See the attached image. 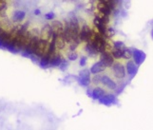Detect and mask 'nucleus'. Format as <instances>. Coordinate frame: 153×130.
Segmentation results:
<instances>
[{
	"mask_svg": "<svg viewBox=\"0 0 153 130\" xmlns=\"http://www.w3.org/2000/svg\"><path fill=\"white\" fill-rule=\"evenodd\" d=\"M48 49H49V41H46L40 38L33 54L37 57H42L44 54L48 52Z\"/></svg>",
	"mask_w": 153,
	"mask_h": 130,
	"instance_id": "obj_2",
	"label": "nucleus"
},
{
	"mask_svg": "<svg viewBox=\"0 0 153 130\" xmlns=\"http://www.w3.org/2000/svg\"><path fill=\"white\" fill-rule=\"evenodd\" d=\"M98 100H99L100 103H102V105H105V106H111V105H117L118 103L117 98H116L115 95H112V94L105 95V94L100 99H98Z\"/></svg>",
	"mask_w": 153,
	"mask_h": 130,
	"instance_id": "obj_6",
	"label": "nucleus"
},
{
	"mask_svg": "<svg viewBox=\"0 0 153 130\" xmlns=\"http://www.w3.org/2000/svg\"><path fill=\"white\" fill-rule=\"evenodd\" d=\"M113 47L115 49H124L125 48V44L121 41H117V42H114Z\"/></svg>",
	"mask_w": 153,
	"mask_h": 130,
	"instance_id": "obj_26",
	"label": "nucleus"
},
{
	"mask_svg": "<svg viewBox=\"0 0 153 130\" xmlns=\"http://www.w3.org/2000/svg\"><path fill=\"white\" fill-rule=\"evenodd\" d=\"M51 27L52 30V32L59 35L63 33V30H64V26L60 21H56V20H53L51 24Z\"/></svg>",
	"mask_w": 153,
	"mask_h": 130,
	"instance_id": "obj_11",
	"label": "nucleus"
},
{
	"mask_svg": "<svg viewBox=\"0 0 153 130\" xmlns=\"http://www.w3.org/2000/svg\"><path fill=\"white\" fill-rule=\"evenodd\" d=\"M77 81L79 85L82 86H88L91 84V71L88 69H84L79 72V75L77 78Z\"/></svg>",
	"mask_w": 153,
	"mask_h": 130,
	"instance_id": "obj_1",
	"label": "nucleus"
},
{
	"mask_svg": "<svg viewBox=\"0 0 153 130\" xmlns=\"http://www.w3.org/2000/svg\"><path fill=\"white\" fill-rule=\"evenodd\" d=\"M131 57H132V51H131L129 49L124 48V49H123V57H122V58H125V59H130Z\"/></svg>",
	"mask_w": 153,
	"mask_h": 130,
	"instance_id": "obj_23",
	"label": "nucleus"
},
{
	"mask_svg": "<svg viewBox=\"0 0 153 130\" xmlns=\"http://www.w3.org/2000/svg\"><path fill=\"white\" fill-rule=\"evenodd\" d=\"M77 76H73V75H70L65 78V80L68 81V82H71V81H74V80H77Z\"/></svg>",
	"mask_w": 153,
	"mask_h": 130,
	"instance_id": "obj_29",
	"label": "nucleus"
},
{
	"mask_svg": "<svg viewBox=\"0 0 153 130\" xmlns=\"http://www.w3.org/2000/svg\"><path fill=\"white\" fill-rule=\"evenodd\" d=\"M101 83L105 87H108L110 90H115L116 88H117L116 83L114 81H112V79H110L108 75H102L101 76Z\"/></svg>",
	"mask_w": 153,
	"mask_h": 130,
	"instance_id": "obj_7",
	"label": "nucleus"
},
{
	"mask_svg": "<svg viewBox=\"0 0 153 130\" xmlns=\"http://www.w3.org/2000/svg\"><path fill=\"white\" fill-rule=\"evenodd\" d=\"M107 67H105L101 62H98V63L96 64H94L92 66H91V74H97V73H100V72H102L104 71Z\"/></svg>",
	"mask_w": 153,
	"mask_h": 130,
	"instance_id": "obj_13",
	"label": "nucleus"
},
{
	"mask_svg": "<svg viewBox=\"0 0 153 130\" xmlns=\"http://www.w3.org/2000/svg\"><path fill=\"white\" fill-rule=\"evenodd\" d=\"M112 72L113 75L117 79H124L126 77V69L121 63H113L112 64Z\"/></svg>",
	"mask_w": 153,
	"mask_h": 130,
	"instance_id": "obj_4",
	"label": "nucleus"
},
{
	"mask_svg": "<svg viewBox=\"0 0 153 130\" xmlns=\"http://www.w3.org/2000/svg\"><path fill=\"white\" fill-rule=\"evenodd\" d=\"M26 13L24 11H16L13 15V20L15 22H20L25 18Z\"/></svg>",
	"mask_w": 153,
	"mask_h": 130,
	"instance_id": "obj_20",
	"label": "nucleus"
},
{
	"mask_svg": "<svg viewBox=\"0 0 153 130\" xmlns=\"http://www.w3.org/2000/svg\"><path fill=\"white\" fill-rule=\"evenodd\" d=\"M77 57H78V55H77V53L74 52V51H71V52L68 53V59L71 61H75L77 59Z\"/></svg>",
	"mask_w": 153,
	"mask_h": 130,
	"instance_id": "obj_27",
	"label": "nucleus"
},
{
	"mask_svg": "<svg viewBox=\"0 0 153 130\" xmlns=\"http://www.w3.org/2000/svg\"><path fill=\"white\" fill-rule=\"evenodd\" d=\"M59 66V69L62 70V71H66L67 70V69L68 67V63L67 62V60H62V62H61V64L58 66Z\"/></svg>",
	"mask_w": 153,
	"mask_h": 130,
	"instance_id": "obj_25",
	"label": "nucleus"
},
{
	"mask_svg": "<svg viewBox=\"0 0 153 130\" xmlns=\"http://www.w3.org/2000/svg\"><path fill=\"white\" fill-rule=\"evenodd\" d=\"M132 55H133V58L135 61V64L137 66H140L143 64V62L145 61L146 56L144 51H142L140 49H134L132 52Z\"/></svg>",
	"mask_w": 153,
	"mask_h": 130,
	"instance_id": "obj_8",
	"label": "nucleus"
},
{
	"mask_svg": "<svg viewBox=\"0 0 153 130\" xmlns=\"http://www.w3.org/2000/svg\"><path fill=\"white\" fill-rule=\"evenodd\" d=\"M126 70H128V74L133 77L137 72V66H135V63L132 61H128L126 64Z\"/></svg>",
	"mask_w": 153,
	"mask_h": 130,
	"instance_id": "obj_17",
	"label": "nucleus"
},
{
	"mask_svg": "<svg viewBox=\"0 0 153 130\" xmlns=\"http://www.w3.org/2000/svg\"><path fill=\"white\" fill-rule=\"evenodd\" d=\"M65 45H66V41L63 37L62 34L59 35H56L55 37V49H62L65 48Z\"/></svg>",
	"mask_w": 153,
	"mask_h": 130,
	"instance_id": "obj_15",
	"label": "nucleus"
},
{
	"mask_svg": "<svg viewBox=\"0 0 153 130\" xmlns=\"http://www.w3.org/2000/svg\"><path fill=\"white\" fill-rule=\"evenodd\" d=\"M91 36H92V30L89 29V27L87 25L83 26L82 29H80V30H79L78 37L80 41H83V42H88V41L91 40Z\"/></svg>",
	"mask_w": 153,
	"mask_h": 130,
	"instance_id": "obj_3",
	"label": "nucleus"
},
{
	"mask_svg": "<svg viewBox=\"0 0 153 130\" xmlns=\"http://www.w3.org/2000/svg\"><path fill=\"white\" fill-rule=\"evenodd\" d=\"M100 62L105 66V67H110L114 63V58L111 54V52H108V50L101 52V56H100Z\"/></svg>",
	"mask_w": 153,
	"mask_h": 130,
	"instance_id": "obj_5",
	"label": "nucleus"
},
{
	"mask_svg": "<svg viewBox=\"0 0 153 130\" xmlns=\"http://www.w3.org/2000/svg\"><path fill=\"white\" fill-rule=\"evenodd\" d=\"M86 51L91 57H95L99 53L98 50L96 49V48L94 47V45L91 42V41H88L87 46H86Z\"/></svg>",
	"mask_w": 153,
	"mask_h": 130,
	"instance_id": "obj_14",
	"label": "nucleus"
},
{
	"mask_svg": "<svg viewBox=\"0 0 153 130\" xmlns=\"http://www.w3.org/2000/svg\"><path fill=\"white\" fill-rule=\"evenodd\" d=\"M51 35H52V30H51V25H49V24L45 25L41 32V39L46 40V41H50L51 39Z\"/></svg>",
	"mask_w": 153,
	"mask_h": 130,
	"instance_id": "obj_9",
	"label": "nucleus"
},
{
	"mask_svg": "<svg viewBox=\"0 0 153 130\" xmlns=\"http://www.w3.org/2000/svg\"><path fill=\"white\" fill-rule=\"evenodd\" d=\"M111 54L113 58L115 59H120L123 57V49H111Z\"/></svg>",
	"mask_w": 153,
	"mask_h": 130,
	"instance_id": "obj_22",
	"label": "nucleus"
},
{
	"mask_svg": "<svg viewBox=\"0 0 153 130\" xmlns=\"http://www.w3.org/2000/svg\"><path fill=\"white\" fill-rule=\"evenodd\" d=\"M34 14L35 15H39L40 14V10H35V11H34Z\"/></svg>",
	"mask_w": 153,
	"mask_h": 130,
	"instance_id": "obj_32",
	"label": "nucleus"
},
{
	"mask_svg": "<svg viewBox=\"0 0 153 130\" xmlns=\"http://www.w3.org/2000/svg\"><path fill=\"white\" fill-rule=\"evenodd\" d=\"M62 57L59 54H53L51 56V59H50V66H58L62 62Z\"/></svg>",
	"mask_w": 153,
	"mask_h": 130,
	"instance_id": "obj_16",
	"label": "nucleus"
},
{
	"mask_svg": "<svg viewBox=\"0 0 153 130\" xmlns=\"http://www.w3.org/2000/svg\"><path fill=\"white\" fill-rule=\"evenodd\" d=\"M87 95L88 96V97H91V95H92V90L91 89H88V91H87Z\"/></svg>",
	"mask_w": 153,
	"mask_h": 130,
	"instance_id": "obj_31",
	"label": "nucleus"
},
{
	"mask_svg": "<svg viewBox=\"0 0 153 130\" xmlns=\"http://www.w3.org/2000/svg\"><path fill=\"white\" fill-rule=\"evenodd\" d=\"M105 90L103 89V88L97 86V87H95V88H94V89L92 90L91 98H93L94 100H98V99L101 98V97L105 94Z\"/></svg>",
	"mask_w": 153,
	"mask_h": 130,
	"instance_id": "obj_19",
	"label": "nucleus"
},
{
	"mask_svg": "<svg viewBox=\"0 0 153 130\" xmlns=\"http://www.w3.org/2000/svg\"><path fill=\"white\" fill-rule=\"evenodd\" d=\"M93 23H94V26H95V27L97 28L98 32L101 34L105 35V30H107V27H105V24L102 21L101 19H100L99 16H97V15H96L95 18H94V20H93Z\"/></svg>",
	"mask_w": 153,
	"mask_h": 130,
	"instance_id": "obj_10",
	"label": "nucleus"
},
{
	"mask_svg": "<svg viewBox=\"0 0 153 130\" xmlns=\"http://www.w3.org/2000/svg\"><path fill=\"white\" fill-rule=\"evenodd\" d=\"M121 3H122V0H107V4L110 7V9L114 11L116 8H118Z\"/></svg>",
	"mask_w": 153,
	"mask_h": 130,
	"instance_id": "obj_21",
	"label": "nucleus"
},
{
	"mask_svg": "<svg viewBox=\"0 0 153 130\" xmlns=\"http://www.w3.org/2000/svg\"><path fill=\"white\" fill-rule=\"evenodd\" d=\"M80 65H81V66H85L87 65V57H85V56L82 57L80 60Z\"/></svg>",
	"mask_w": 153,
	"mask_h": 130,
	"instance_id": "obj_30",
	"label": "nucleus"
},
{
	"mask_svg": "<svg viewBox=\"0 0 153 130\" xmlns=\"http://www.w3.org/2000/svg\"><path fill=\"white\" fill-rule=\"evenodd\" d=\"M50 59H51V55L49 53L44 54L41 57V60L39 62L40 66L43 67V69H46V67L50 66Z\"/></svg>",
	"mask_w": 153,
	"mask_h": 130,
	"instance_id": "obj_18",
	"label": "nucleus"
},
{
	"mask_svg": "<svg viewBox=\"0 0 153 130\" xmlns=\"http://www.w3.org/2000/svg\"><path fill=\"white\" fill-rule=\"evenodd\" d=\"M54 13H52V12H51V13H48L47 14H45V18L46 19H48V20H51V19H53L54 18Z\"/></svg>",
	"mask_w": 153,
	"mask_h": 130,
	"instance_id": "obj_28",
	"label": "nucleus"
},
{
	"mask_svg": "<svg viewBox=\"0 0 153 130\" xmlns=\"http://www.w3.org/2000/svg\"><path fill=\"white\" fill-rule=\"evenodd\" d=\"M94 76H93V78H92V83L94 85H99L100 83H101V74H99V73H97V74H93Z\"/></svg>",
	"mask_w": 153,
	"mask_h": 130,
	"instance_id": "obj_24",
	"label": "nucleus"
},
{
	"mask_svg": "<svg viewBox=\"0 0 153 130\" xmlns=\"http://www.w3.org/2000/svg\"><path fill=\"white\" fill-rule=\"evenodd\" d=\"M97 9L100 13H102L104 14H107V15H110L112 13V10L110 9V7L107 3H103V2H100L98 1L97 4Z\"/></svg>",
	"mask_w": 153,
	"mask_h": 130,
	"instance_id": "obj_12",
	"label": "nucleus"
}]
</instances>
